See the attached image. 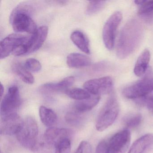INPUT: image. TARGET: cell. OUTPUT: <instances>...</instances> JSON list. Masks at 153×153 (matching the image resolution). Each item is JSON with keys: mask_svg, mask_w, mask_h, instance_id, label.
<instances>
[{"mask_svg": "<svg viewBox=\"0 0 153 153\" xmlns=\"http://www.w3.org/2000/svg\"><path fill=\"white\" fill-rule=\"evenodd\" d=\"M143 33V26L138 20L128 21L120 33L116 48L117 57L124 59L133 53L142 40Z\"/></svg>", "mask_w": 153, "mask_h": 153, "instance_id": "1", "label": "cell"}, {"mask_svg": "<svg viewBox=\"0 0 153 153\" xmlns=\"http://www.w3.org/2000/svg\"><path fill=\"white\" fill-rule=\"evenodd\" d=\"M137 101L140 104L146 105L148 110L153 112V94Z\"/></svg>", "mask_w": 153, "mask_h": 153, "instance_id": "30", "label": "cell"}, {"mask_svg": "<svg viewBox=\"0 0 153 153\" xmlns=\"http://www.w3.org/2000/svg\"><path fill=\"white\" fill-rule=\"evenodd\" d=\"M100 98L101 96L93 95L88 99L77 101L74 105V111L80 114L88 111L98 103Z\"/></svg>", "mask_w": 153, "mask_h": 153, "instance_id": "18", "label": "cell"}, {"mask_svg": "<svg viewBox=\"0 0 153 153\" xmlns=\"http://www.w3.org/2000/svg\"><path fill=\"white\" fill-rule=\"evenodd\" d=\"M75 78L72 76H68L61 81L57 83H46L40 88V90L45 94L65 92L66 93L69 88L74 84Z\"/></svg>", "mask_w": 153, "mask_h": 153, "instance_id": "14", "label": "cell"}, {"mask_svg": "<svg viewBox=\"0 0 153 153\" xmlns=\"http://www.w3.org/2000/svg\"><path fill=\"white\" fill-rule=\"evenodd\" d=\"M153 94V76L151 74L126 87L123 90L126 98L138 100Z\"/></svg>", "mask_w": 153, "mask_h": 153, "instance_id": "5", "label": "cell"}, {"mask_svg": "<svg viewBox=\"0 0 153 153\" xmlns=\"http://www.w3.org/2000/svg\"><path fill=\"white\" fill-rule=\"evenodd\" d=\"M142 120V116L140 114H135L130 115L125 120V125L128 128H132L137 127Z\"/></svg>", "mask_w": 153, "mask_h": 153, "instance_id": "24", "label": "cell"}, {"mask_svg": "<svg viewBox=\"0 0 153 153\" xmlns=\"http://www.w3.org/2000/svg\"><path fill=\"white\" fill-rule=\"evenodd\" d=\"M153 144V134H146L134 142L128 153H144Z\"/></svg>", "mask_w": 153, "mask_h": 153, "instance_id": "15", "label": "cell"}, {"mask_svg": "<svg viewBox=\"0 0 153 153\" xmlns=\"http://www.w3.org/2000/svg\"><path fill=\"white\" fill-rule=\"evenodd\" d=\"M1 98L2 97V96H3V94H4V88L2 84H1Z\"/></svg>", "mask_w": 153, "mask_h": 153, "instance_id": "33", "label": "cell"}, {"mask_svg": "<svg viewBox=\"0 0 153 153\" xmlns=\"http://www.w3.org/2000/svg\"><path fill=\"white\" fill-rule=\"evenodd\" d=\"M140 16L145 17L153 15V1H145L138 11Z\"/></svg>", "mask_w": 153, "mask_h": 153, "instance_id": "25", "label": "cell"}, {"mask_svg": "<svg viewBox=\"0 0 153 153\" xmlns=\"http://www.w3.org/2000/svg\"><path fill=\"white\" fill-rule=\"evenodd\" d=\"M39 129L34 118L28 117L23 122V125L16 134L18 141L27 149L35 150L37 145Z\"/></svg>", "mask_w": 153, "mask_h": 153, "instance_id": "3", "label": "cell"}, {"mask_svg": "<svg viewBox=\"0 0 153 153\" xmlns=\"http://www.w3.org/2000/svg\"><path fill=\"white\" fill-rule=\"evenodd\" d=\"M120 106L114 95H111L102 108L97 120L96 127L98 131L105 130L114 123L119 114Z\"/></svg>", "mask_w": 153, "mask_h": 153, "instance_id": "4", "label": "cell"}, {"mask_svg": "<svg viewBox=\"0 0 153 153\" xmlns=\"http://www.w3.org/2000/svg\"><path fill=\"white\" fill-rule=\"evenodd\" d=\"M66 94L70 98L77 101L85 100L90 98L94 95L91 94L85 89L74 88L68 89Z\"/></svg>", "mask_w": 153, "mask_h": 153, "instance_id": "22", "label": "cell"}, {"mask_svg": "<svg viewBox=\"0 0 153 153\" xmlns=\"http://www.w3.org/2000/svg\"><path fill=\"white\" fill-rule=\"evenodd\" d=\"M83 87L91 94L101 96L110 93L111 91L113 80L109 76L94 79L85 82Z\"/></svg>", "mask_w": 153, "mask_h": 153, "instance_id": "9", "label": "cell"}, {"mask_svg": "<svg viewBox=\"0 0 153 153\" xmlns=\"http://www.w3.org/2000/svg\"><path fill=\"white\" fill-rule=\"evenodd\" d=\"M33 11V7L26 3L19 4L14 9L10 15V22L15 32L35 33L37 27L30 16Z\"/></svg>", "mask_w": 153, "mask_h": 153, "instance_id": "2", "label": "cell"}, {"mask_svg": "<svg viewBox=\"0 0 153 153\" xmlns=\"http://www.w3.org/2000/svg\"><path fill=\"white\" fill-rule=\"evenodd\" d=\"M55 153H71V142L70 139H67L59 143L55 147Z\"/></svg>", "mask_w": 153, "mask_h": 153, "instance_id": "28", "label": "cell"}, {"mask_svg": "<svg viewBox=\"0 0 153 153\" xmlns=\"http://www.w3.org/2000/svg\"><path fill=\"white\" fill-rule=\"evenodd\" d=\"M107 141L103 140L101 141L97 147L96 153H105Z\"/></svg>", "mask_w": 153, "mask_h": 153, "instance_id": "31", "label": "cell"}, {"mask_svg": "<svg viewBox=\"0 0 153 153\" xmlns=\"http://www.w3.org/2000/svg\"><path fill=\"white\" fill-rule=\"evenodd\" d=\"M80 113L76 112H71L66 114L65 119L68 123L72 125H77L80 124L82 121V118L80 116Z\"/></svg>", "mask_w": 153, "mask_h": 153, "instance_id": "27", "label": "cell"}, {"mask_svg": "<svg viewBox=\"0 0 153 153\" xmlns=\"http://www.w3.org/2000/svg\"><path fill=\"white\" fill-rule=\"evenodd\" d=\"M150 59V52L147 49H146L141 53L135 64L134 72L137 76H142L146 73Z\"/></svg>", "mask_w": 153, "mask_h": 153, "instance_id": "17", "label": "cell"}, {"mask_svg": "<svg viewBox=\"0 0 153 153\" xmlns=\"http://www.w3.org/2000/svg\"><path fill=\"white\" fill-rule=\"evenodd\" d=\"M29 38L20 34H11L5 37L0 43L1 59L8 57L19 45L27 42Z\"/></svg>", "mask_w": 153, "mask_h": 153, "instance_id": "10", "label": "cell"}, {"mask_svg": "<svg viewBox=\"0 0 153 153\" xmlns=\"http://www.w3.org/2000/svg\"><path fill=\"white\" fill-rule=\"evenodd\" d=\"M67 63L70 68H79L89 66L91 64V60L86 55L72 53L67 57Z\"/></svg>", "mask_w": 153, "mask_h": 153, "instance_id": "16", "label": "cell"}, {"mask_svg": "<svg viewBox=\"0 0 153 153\" xmlns=\"http://www.w3.org/2000/svg\"><path fill=\"white\" fill-rule=\"evenodd\" d=\"M26 68L29 71L33 72H38L42 69L41 62L35 59H28L26 61L25 64Z\"/></svg>", "mask_w": 153, "mask_h": 153, "instance_id": "26", "label": "cell"}, {"mask_svg": "<svg viewBox=\"0 0 153 153\" xmlns=\"http://www.w3.org/2000/svg\"><path fill=\"white\" fill-rule=\"evenodd\" d=\"M71 135V131L69 130L52 127L46 130L44 139L46 144L49 146H54L55 147L62 141L70 139Z\"/></svg>", "mask_w": 153, "mask_h": 153, "instance_id": "12", "label": "cell"}, {"mask_svg": "<svg viewBox=\"0 0 153 153\" xmlns=\"http://www.w3.org/2000/svg\"><path fill=\"white\" fill-rule=\"evenodd\" d=\"M71 39L73 43L82 52L89 54V41L84 33L79 31H75L71 33Z\"/></svg>", "mask_w": 153, "mask_h": 153, "instance_id": "19", "label": "cell"}, {"mask_svg": "<svg viewBox=\"0 0 153 153\" xmlns=\"http://www.w3.org/2000/svg\"><path fill=\"white\" fill-rule=\"evenodd\" d=\"M48 31V27L46 26H42L37 28L35 33L25 43L27 54L36 51L42 46L47 38Z\"/></svg>", "mask_w": 153, "mask_h": 153, "instance_id": "13", "label": "cell"}, {"mask_svg": "<svg viewBox=\"0 0 153 153\" xmlns=\"http://www.w3.org/2000/svg\"><path fill=\"white\" fill-rule=\"evenodd\" d=\"M106 1H91L87 6L86 13L88 15L96 14L102 10L105 7Z\"/></svg>", "mask_w": 153, "mask_h": 153, "instance_id": "23", "label": "cell"}, {"mask_svg": "<svg viewBox=\"0 0 153 153\" xmlns=\"http://www.w3.org/2000/svg\"><path fill=\"white\" fill-rule=\"evenodd\" d=\"M13 70L15 73L25 83L32 85L34 83V77L25 65L21 63H15L13 66Z\"/></svg>", "mask_w": 153, "mask_h": 153, "instance_id": "21", "label": "cell"}, {"mask_svg": "<svg viewBox=\"0 0 153 153\" xmlns=\"http://www.w3.org/2000/svg\"><path fill=\"white\" fill-rule=\"evenodd\" d=\"M75 153H92V146L87 141H81Z\"/></svg>", "mask_w": 153, "mask_h": 153, "instance_id": "29", "label": "cell"}, {"mask_svg": "<svg viewBox=\"0 0 153 153\" xmlns=\"http://www.w3.org/2000/svg\"><path fill=\"white\" fill-rule=\"evenodd\" d=\"M107 64L106 62H98L94 66V68L95 71H101L105 69L107 67Z\"/></svg>", "mask_w": 153, "mask_h": 153, "instance_id": "32", "label": "cell"}, {"mask_svg": "<svg viewBox=\"0 0 153 153\" xmlns=\"http://www.w3.org/2000/svg\"><path fill=\"white\" fill-rule=\"evenodd\" d=\"M21 104V99L18 88L16 86L10 88L1 104V118L17 114V111Z\"/></svg>", "mask_w": 153, "mask_h": 153, "instance_id": "6", "label": "cell"}, {"mask_svg": "<svg viewBox=\"0 0 153 153\" xmlns=\"http://www.w3.org/2000/svg\"><path fill=\"white\" fill-rule=\"evenodd\" d=\"M123 19L120 11H116L110 17L105 24L102 31V37L105 47L109 50L113 48L116 38V32Z\"/></svg>", "mask_w": 153, "mask_h": 153, "instance_id": "7", "label": "cell"}, {"mask_svg": "<svg viewBox=\"0 0 153 153\" xmlns=\"http://www.w3.org/2000/svg\"><path fill=\"white\" fill-rule=\"evenodd\" d=\"M1 119L0 132L3 135H16L21 129L24 122L17 114Z\"/></svg>", "mask_w": 153, "mask_h": 153, "instance_id": "11", "label": "cell"}, {"mask_svg": "<svg viewBox=\"0 0 153 153\" xmlns=\"http://www.w3.org/2000/svg\"><path fill=\"white\" fill-rule=\"evenodd\" d=\"M39 115L42 123L46 127H53L57 121V116L54 111L45 106L39 108Z\"/></svg>", "mask_w": 153, "mask_h": 153, "instance_id": "20", "label": "cell"}, {"mask_svg": "<svg viewBox=\"0 0 153 153\" xmlns=\"http://www.w3.org/2000/svg\"><path fill=\"white\" fill-rule=\"evenodd\" d=\"M131 140L129 131L124 130L119 131L107 142L105 153H125Z\"/></svg>", "mask_w": 153, "mask_h": 153, "instance_id": "8", "label": "cell"}]
</instances>
